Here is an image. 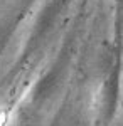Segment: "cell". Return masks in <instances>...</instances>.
<instances>
[{
    "label": "cell",
    "instance_id": "cell-4",
    "mask_svg": "<svg viewBox=\"0 0 123 126\" xmlns=\"http://www.w3.org/2000/svg\"><path fill=\"white\" fill-rule=\"evenodd\" d=\"M14 30H15V22H14V20L7 22V24L0 29V57H2V54H3V50H5V46H7V42H9L10 35L14 34Z\"/></svg>",
    "mask_w": 123,
    "mask_h": 126
},
{
    "label": "cell",
    "instance_id": "cell-2",
    "mask_svg": "<svg viewBox=\"0 0 123 126\" xmlns=\"http://www.w3.org/2000/svg\"><path fill=\"white\" fill-rule=\"evenodd\" d=\"M69 2L71 0H47L44 3V7L37 14V17H36L34 24H32V29L29 32L27 42L24 46L22 57H20L22 61L29 59L46 42V39L49 37V34H51V30L54 29V25L57 24L61 14L69 5Z\"/></svg>",
    "mask_w": 123,
    "mask_h": 126
},
{
    "label": "cell",
    "instance_id": "cell-1",
    "mask_svg": "<svg viewBox=\"0 0 123 126\" xmlns=\"http://www.w3.org/2000/svg\"><path fill=\"white\" fill-rule=\"evenodd\" d=\"M73 44H74V37H67V42L64 40L62 47L59 49L54 62L47 67V71L39 78L36 86L32 89L30 96H32V103L34 104H42L46 103L49 97L56 93L59 86L62 84V81L67 74V69L71 66V59H73Z\"/></svg>",
    "mask_w": 123,
    "mask_h": 126
},
{
    "label": "cell",
    "instance_id": "cell-3",
    "mask_svg": "<svg viewBox=\"0 0 123 126\" xmlns=\"http://www.w3.org/2000/svg\"><path fill=\"white\" fill-rule=\"evenodd\" d=\"M120 101V67L115 64L104 78L100 89V114L104 123H110L116 113Z\"/></svg>",
    "mask_w": 123,
    "mask_h": 126
}]
</instances>
